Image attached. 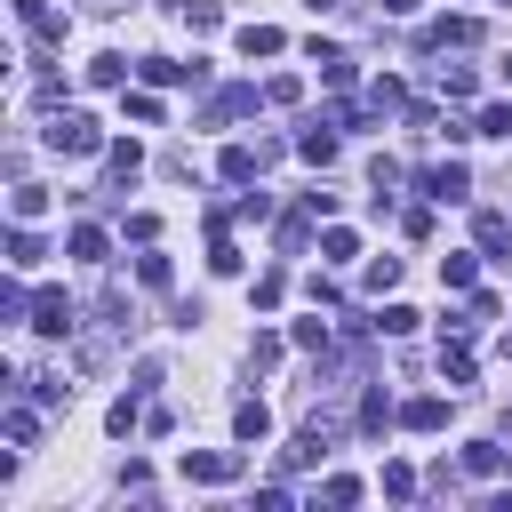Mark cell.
<instances>
[{
  "instance_id": "cell-26",
  "label": "cell",
  "mask_w": 512,
  "mask_h": 512,
  "mask_svg": "<svg viewBox=\"0 0 512 512\" xmlns=\"http://www.w3.org/2000/svg\"><path fill=\"white\" fill-rule=\"evenodd\" d=\"M320 256H328V264H352V256H360V240H352L344 224H328V232H320Z\"/></svg>"
},
{
  "instance_id": "cell-29",
  "label": "cell",
  "mask_w": 512,
  "mask_h": 512,
  "mask_svg": "<svg viewBox=\"0 0 512 512\" xmlns=\"http://www.w3.org/2000/svg\"><path fill=\"white\" fill-rule=\"evenodd\" d=\"M136 280H144V288H168V280H176V264L152 248V256H136Z\"/></svg>"
},
{
  "instance_id": "cell-34",
  "label": "cell",
  "mask_w": 512,
  "mask_h": 512,
  "mask_svg": "<svg viewBox=\"0 0 512 512\" xmlns=\"http://www.w3.org/2000/svg\"><path fill=\"white\" fill-rule=\"evenodd\" d=\"M104 424L128 440V432H144V408H136V400H112V416H104Z\"/></svg>"
},
{
  "instance_id": "cell-19",
  "label": "cell",
  "mask_w": 512,
  "mask_h": 512,
  "mask_svg": "<svg viewBox=\"0 0 512 512\" xmlns=\"http://www.w3.org/2000/svg\"><path fill=\"white\" fill-rule=\"evenodd\" d=\"M440 368H448V384H456V392L472 384V352H464V336H456V328H448V344H440Z\"/></svg>"
},
{
  "instance_id": "cell-25",
  "label": "cell",
  "mask_w": 512,
  "mask_h": 512,
  "mask_svg": "<svg viewBox=\"0 0 512 512\" xmlns=\"http://www.w3.org/2000/svg\"><path fill=\"white\" fill-rule=\"evenodd\" d=\"M248 104H256V88H216V104H208V128H216V120H232V112H248Z\"/></svg>"
},
{
  "instance_id": "cell-3",
  "label": "cell",
  "mask_w": 512,
  "mask_h": 512,
  "mask_svg": "<svg viewBox=\"0 0 512 512\" xmlns=\"http://www.w3.org/2000/svg\"><path fill=\"white\" fill-rule=\"evenodd\" d=\"M24 328H40V336H72V328H80V312H72V296H64V288H40Z\"/></svg>"
},
{
  "instance_id": "cell-7",
  "label": "cell",
  "mask_w": 512,
  "mask_h": 512,
  "mask_svg": "<svg viewBox=\"0 0 512 512\" xmlns=\"http://www.w3.org/2000/svg\"><path fill=\"white\" fill-rule=\"evenodd\" d=\"M136 72H144V88H184V80L200 88V64H176V56H144Z\"/></svg>"
},
{
  "instance_id": "cell-20",
  "label": "cell",
  "mask_w": 512,
  "mask_h": 512,
  "mask_svg": "<svg viewBox=\"0 0 512 512\" xmlns=\"http://www.w3.org/2000/svg\"><path fill=\"white\" fill-rule=\"evenodd\" d=\"M168 8H176L192 32H216V24H224V0H168Z\"/></svg>"
},
{
  "instance_id": "cell-33",
  "label": "cell",
  "mask_w": 512,
  "mask_h": 512,
  "mask_svg": "<svg viewBox=\"0 0 512 512\" xmlns=\"http://www.w3.org/2000/svg\"><path fill=\"white\" fill-rule=\"evenodd\" d=\"M272 360H280V336L256 328V336H248V368H272Z\"/></svg>"
},
{
  "instance_id": "cell-36",
  "label": "cell",
  "mask_w": 512,
  "mask_h": 512,
  "mask_svg": "<svg viewBox=\"0 0 512 512\" xmlns=\"http://www.w3.org/2000/svg\"><path fill=\"white\" fill-rule=\"evenodd\" d=\"M368 104H376V112H392V104H408V88H400V80H392V72H384V80H376V88H368Z\"/></svg>"
},
{
  "instance_id": "cell-5",
  "label": "cell",
  "mask_w": 512,
  "mask_h": 512,
  "mask_svg": "<svg viewBox=\"0 0 512 512\" xmlns=\"http://www.w3.org/2000/svg\"><path fill=\"white\" fill-rule=\"evenodd\" d=\"M216 168H224V184H256L272 160H264V144H224V160H216Z\"/></svg>"
},
{
  "instance_id": "cell-42",
  "label": "cell",
  "mask_w": 512,
  "mask_h": 512,
  "mask_svg": "<svg viewBox=\"0 0 512 512\" xmlns=\"http://www.w3.org/2000/svg\"><path fill=\"white\" fill-rule=\"evenodd\" d=\"M128 240H144V248H152V240H160V216H152V208H136V216H128Z\"/></svg>"
},
{
  "instance_id": "cell-11",
  "label": "cell",
  "mask_w": 512,
  "mask_h": 512,
  "mask_svg": "<svg viewBox=\"0 0 512 512\" xmlns=\"http://www.w3.org/2000/svg\"><path fill=\"white\" fill-rule=\"evenodd\" d=\"M400 424H408V432H440V424H448V400H440V392H424V400H408V408H400Z\"/></svg>"
},
{
  "instance_id": "cell-46",
  "label": "cell",
  "mask_w": 512,
  "mask_h": 512,
  "mask_svg": "<svg viewBox=\"0 0 512 512\" xmlns=\"http://www.w3.org/2000/svg\"><path fill=\"white\" fill-rule=\"evenodd\" d=\"M88 8H96V16H120V8H128V0H88Z\"/></svg>"
},
{
  "instance_id": "cell-18",
  "label": "cell",
  "mask_w": 512,
  "mask_h": 512,
  "mask_svg": "<svg viewBox=\"0 0 512 512\" xmlns=\"http://www.w3.org/2000/svg\"><path fill=\"white\" fill-rule=\"evenodd\" d=\"M240 264H248V256L232 248V232H208V272H216V280H232Z\"/></svg>"
},
{
  "instance_id": "cell-40",
  "label": "cell",
  "mask_w": 512,
  "mask_h": 512,
  "mask_svg": "<svg viewBox=\"0 0 512 512\" xmlns=\"http://www.w3.org/2000/svg\"><path fill=\"white\" fill-rule=\"evenodd\" d=\"M128 120H144V128H152V120H160V96H152V88H136V96H128Z\"/></svg>"
},
{
  "instance_id": "cell-27",
  "label": "cell",
  "mask_w": 512,
  "mask_h": 512,
  "mask_svg": "<svg viewBox=\"0 0 512 512\" xmlns=\"http://www.w3.org/2000/svg\"><path fill=\"white\" fill-rule=\"evenodd\" d=\"M32 440H40V416H32V408H8V448H16V456H24V448H32Z\"/></svg>"
},
{
  "instance_id": "cell-41",
  "label": "cell",
  "mask_w": 512,
  "mask_h": 512,
  "mask_svg": "<svg viewBox=\"0 0 512 512\" xmlns=\"http://www.w3.org/2000/svg\"><path fill=\"white\" fill-rule=\"evenodd\" d=\"M224 216H240V224H256V216H272V200H264V192H248V200H232Z\"/></svg>"
},
{
  "instance_id": "cell-35",
  "label": "cell",
  "mask_w": 512,
  "mask_h": 512,
  "mask_svg": "<svg viewBox=\"0 0 512 512\" xmlns=\"http://www.w3.org/2000/svg\"><path fill=\"white\" fill-rule=\"evenodd\" d=\"M472 128H480V136H512V104H480Z\"/></svg>"
},
{
  "instance_id": "cell-13",
  "label": "cell",
  "mask_w": 512,
  "mask_h": 512,
  "mask_svg": "<svg viewBox=\"0 0 512 512\" xmlns=\"http://www.w3.org/2000/svg\"><path fill=\"white\" fill-rule=\"evenodd\" d=\"M472 240H480L488 256H496V248H512V216H496V208H480V216H472Z\"/></svg>"
},
{
  "instance_id": "cell-2",
  "label": "cell",
  "mask_w": 512,
  "mask_h": 512,
  "mask_svg": "<svg viewBox=\"0 0 512 512\" xmlns=\"http://www.w3.org/2000/svg\"><path fill=\"white\" fill-rule=\"evenodd\" d=\"M240 472H248L240 448H184V480H192V488H224V480H240Z\"/></svg>"
},
{
  "instance_id": "cell-45",
  "label": "cell",
  "mask_w": 512,
  "mask_h": 512,
  "mask_svg": "<svg viewBox=\"0 0 512 512\" xmlns=\"http://www.w3.org/2000/svg\"><path fill=\"white\" fill-rule=\"evenodd\" d=\"M376 8H384V16H416L424 0H376Z\"/></svg>"
},
{
  "instance_id": "cell-8",
  "label": "cell",
  "mask_w": 512,
  "mask_h": 512,
  "mask_svg": "<svg viewBox=\"0 0 512 512\" xmlns=\"http://www.w3.org/2000/svg\"><path fill=\"white\" fill-rule=\"evenodd\" d=\"M464 472L496 480V472H512V448H504V440H472V448H464Z\"/></svg>"
},
{
  "instance_id": "cell-14",
  "label": "cell",
  "mask_w": 512,
  "mask_h": 512,
  "mask_svg": "<svg viewBox=\"0 0 512 512\" xmlns=\"http://www.w3.org/2000/svg\"><path fill=\"white\" fill-rule=\"evenodd\" d=\"M64 256H80V264H104V224H72V232H64Z\"/></svg>"
},
{
  "instance_id": "cell-37",
  "label": "cell",
  "mask_w": 512,
  "mask_h": 512,
  "mask_svg": "<svg viewBox=\"0 0 512 512\" xmlns=\"http://www.w3.org/2000/svg\"><path fill=\"white\" fill-rule=\"evenodd\" d=\"M304 240H312V208H304V216H288V224H280V248H288V256H296V248H304Z\"/></svg>"
},
{
  "instance_id": "cell-47",
  "label": "cell",
  "mask_w": 512,
  "mask_h": 512,
  "mask_svg": "<svg viewBox=\"0 0 512 512\" xmlns=\"http://www.w3.org/2000/svg\"><path fill=\"white\" fill-rule=\"evenodd\" d=\"M504 80H512V56H504Z\"/></svg>"
},
{
  "instance_id": "cell-12",
  "label": "cell",
  "mask_w": 512,
  "mask_h": 512,
  "mask_svg": "<svg viewBox=\"0 0 512 512\" xmlns=\"http://www.w3.org/2000/svg\"><path fill=\"white\" fill-rule=\"evenodd\" d=\"M8 216H16V224H40V216H48V184H16V192H8Z\"/></svg>"
},
{
  "instance_id": "cell-1",
  "label": "cell",
  "mask_w": 512,
  "mask_h": 512,
  "mask_svg": "<svg viewBox=\"0 0 512 512\" xmlns=\"http://www.w3.org/2000/svg\"><path fill=\"white\" fill-rule=\"evenodd\" d=\"M48 152H64V160H96V152H104V128H96L88 112H56V120H48Z\"/></svg>"
},
{
  "instance_id": "cell-10",
  "label": "cell",
  "mask_w": 512,
  "mask_h": 512,
  "mask_svg": "<svg viewBox=\"0 0 512 512\" xmlns=\"http://www.w3.org/2000/svg\"><path fill=\"white\" fill-rule=\"evenodd\" d=\"M296 152H304L312 168H328V160H336V120H312V128L296 136Z\"/></svg>"
},
{
  "instance_id": "cell-15",
  "label": "cell",
  "mask_w": 512,
  "mask_h": 512,
  "mask_svg": "<svg viewBox=\"0 0 512 512\" xmlns=\"http://www.w3.org/2000/svg\"><path fill=\"white\" fill-rule=\"evenodd\" d=\"M264 432H272V408L264 400H240L232 408V440H264Z\"/></svg>"
},
{
  "instance_id": "cell-30",
  "label": "cell",
  "mask_w": 512,
  "mask_h": 512,
  "mask_svg": "<svg viewBox=\"0 0 512 512\" xmlns=\"http://www.w3.org/2000/svg\"><path fill=\"white\" fill-rule=\"evenodd\" d=\"M360 280H368V296H384V288H400V256H376V264H368Z\"/></svg>"
},
{
  "instance_id": "cell-22",
  "label": "cell",
  "mask_w": 512,
  "mask_h": 512,
  "mask_svg": "<svg viewBox=\"0 0 512 512\" xmlns=\"http://www.w3.org/2000/svg\"><path fill=\"white\" fill-rule=\"evenodd\" d=\"M472 88H480V72H472V64H440V96H448V104H464Z\"/></svg>"
},
{
  "instance_id": "cell-28",
  "label": "cell",
  "mask_w": 512,
  "mask_h": 512,
  "mask_svg": "<svg viewBox=\"0 0 512 512\" xmlns=\"http://www.w3.org/2000/svg\"><path fill=\"white\" fill-rule=\"evenodd\" d=\"M440 280H448V288H472V280H480V256H440Z\"/></svg>"
},
{
  "instance_id": "cell-9",
  "label": "cell",
  "mask_w": 512,
  "mask_h": 512,
  "mask_svg": "<svg viewBox=\"0 0 512 512\" xmlns=\"http://www.w3.org/2000/svg\"><path fill=\"white\" fill-rule=\"evenodd\" d=\"M232 40H240V56H248V64H256V56H280V48H288V40H280V24H240Z\"/></svg>"
},
{
  "instance_id": "cell-24",
  "label": "cell",
  "mask_w": 512,
  "mask_h": 512,
  "mask_svg": "<svg viewBox=\"0 0 512 512\" xmlns=\"http://www.w3.org/2000/svg\"><path fill=\"white\" fill-rule=\"evenodd\" d=\"M320 504H328V512L360 504V480H352V472H328V480H320Z\"/></svg>"
},
{
  "instance_id": "cell-31",
  "label": "cell",
  "mask_w": 512,
  "mask_h": 512,
  "mask_svg": "<svg viewBox=\"0 0 512 512\" xmlns=\"http://www.w3.org/2000/svg\"><path fill=\"white\" fill-rule=\"evenodd\" d=\"M288 344H304V352H328V320H320V312H312V320H296V328H288Z\"/></svg>"
},
{
  "instance_id": "cell-21",
  "label": "cell",
  "mask_w": 512,
  "mask_h": 512,
  "mask_svg": "<svg viewBox=\"0 0 512 512\" xmlns=\"http://www.w3.org/2000/svg\"><path fill=\"white\" fill-rule=\"evenodd\" d=\"M120 80H128V56H112V48L88 56V88H120Z\"/></svg>"
},
{
  "instance_id": "cell-4",
  "label": "cell",
  "mask_w": 512,
  "mask_h": 512,
  "mask_svg": "<svg viewBox=\"0 0 512 512\" xmlns=\"http://www.w3.org/2000/svg\"><path fill=\"white\" fill-rule=\"evenodd\" d=\"M416 192H424V200H464V192H472V168H464V160H440V168L416 176Z\"/></svg>"
},
{
  "instance_id": "cell-16",
  "label": "cell",
  "mask_w": 512,
  "mask_h": 512,
  "mask_svg": "<svg viewBox=\"0 0 512 512\" xmlns=\"http://www.w3.org/2000/svg\"><path fill=\"white\" fill-rule=\"evenodd\" d=\"M104 168H112V176L128 184V176L144 168V144H136V136H120V144H104Z\"/></svg>"
},
{
  "instance_id": "cell-6",
  "label": "cell",
  "mask_w": 512,
  "mask_h": 512,
  "mask_svg": "<svg viewBox=\"0 0 512 512\" xmlns=\"http://www.w3.org/2000/svg\"><path fill=\"white\" fill-rule=\"evenodd\" d=\"M480 40V16H440V24H424V48H472Z\"/></svg>"
},
{
  "instance_id": "cell-32",
  "label": "cell",
  "mask_w": 512,
  "mask_h": 512,
  "mask_svg": "<svg viewBox=\"0 0 512 512\" xmlns=\"http://www.w3.org/2000/svg\"><path fill=\"white\" fill-rule=\"evenodd\" d=\"M24 392H32L40 408H56V400H72V384H64V376H24Z\"/></svg>"
},
{
  "instance_id": "cell-23",
  "label": "cell",
  "mask_w": 512,
  "mask_h": 512,
  "mask_svg": "<svg viewBox=\"0 0 512 512\" xmlns=\"http://www.w3.org/2000/svg\"><path fill=\"white\" fill-rule=\"evenodd\" d=\"M352 424H360V432L376 440V432L392 424V400H384V392H360V416H352Z\"/></svg>"
},
{
  "instance_id": "cell-39",
  "label": "cell",
  "mask_w": 512,
  "mask_h": 512,
  "mask_svg": "<svg viewBox=\"0 0 512 512\" xmlns=\"http://www.w3.org/2000/svg\"><path fill=\"white\" fill-rule=\"evenodd\" d=\"M296 96H304V80H288V72H280V80H264V104H296Z\"/></svg>"
},
{
  "instance_id": "cell-38",
  "label": "cell",
  "mask_w": 512,
  "mask_h": 512,
  "mask_svg": "<svg viewBox=\"0 0 512 512\" xmlns=\"http://www.w3.org/2000/svg\"><path fill=\"white\" fill-rule=\"evenodd\" d=\"M384 496H400V504H408V496H416V472H408V464H384Z\"/></svg>"
},
{
  "instance_id": "cell-43",
  "label": "cell",
  "mask_w": 512,
  "mask_h": 512,
  "mask_svg": "<svg viewBox=\"0 0 512 512\" xmlns=\"http://www.w3.org/2000/svg\"><path fill=\"white\" fill-rule=\"evenodd\" d=\"M280 296H288V280H280V272H264V280H256V312H272Z\"/></svg>"
},
{
  "instance_id": "cell-17",
  "label": "cell",
  "mask_w": 512,
  "mask_h": 512,
  "mask_svg": "<svg viewBox=\"0 0 512 512\" xmlns=\"http://www.w3.org/2000/svg\"><path fill=\"white\" fill-rule=\"evenodd\" d=\"M40 256H48V248H40V232H32V224H16V232H8V264H16V272H32Z\"/></svg>"
},
{
  "instance_id": "cell-44",
  "label": "cell",
  "mask_w": 512,
  "mask_h": 512,
  "mask_svg": "<svg viewBox=\"0 0 512 512\" xmlns=\"http://www.w3.org/2000/svg\"><path fill=\"white\" fill-rule=\"evenodd\" d=\"M376 328H384V336H408V328H416V312H408V304H384V320H376Z\"/></svg>"
}]
</instances>
